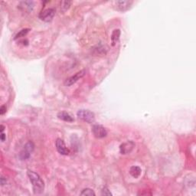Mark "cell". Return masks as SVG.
Returning a JSON list of instances; mask_svg holds the SVG:
<instances>
[{"instance_id": "5", "label": "cell", "mask_w": 196, "mask_h": 196, "mask_svg": "<svg viewBox=\"0 0 196 196\" xmlns=\"http://www.w3.org/2000/svg\"><path fill=\"white\" fill-rule=\"evenodd\" d=\"M85 74H86V71H85L84 70H82V71L76 73L74 75L71 76V77L67 79L66 81L64 82V84H65V86L67 87L71 86V85H73L74 84H75L77 80H80V78H82V77L85 75Z\"/></svg>"}, {"instance_id": "4", "label": "cell", "mask_w": 196, "mask_h": 196, "mask_svg": "<svg viewBox=\"0 0 196 196\" xmlns=\"http://www.w3.org/2000/svg\"><path fill=\"white\" fill-rule=\"evenodd\" d=\"M92 133L94 137L98 139L104 138L107 135V130L103 126L99 125V124H96V125L93 126Z\"/></svg>"}, {"instance_id": "18", "label": "cell", "mask_w": 196, "mask_h": 196, "mask_svg": "<svg viewBox=\"0 0 196 196\" xmlns=\"http://www.w3.org/2000/svg\"><path fill=\"white\" fill-rule=\"evenodd\" d=\"M5 112H6V107L4 105L2 106V107H1V108H0V114L3 115Z\"/></svg>"}, {"instance_id": "2", "label": "cell", "mask_w": 196, "mask_h": 196, "mask_svg": "<svg viewBox=\"0 0 196 196\" xmlns=\"http://www.w3.org/2000/svg\"><path fill=\"white\" fill-rule=\"evenodd\" d=\"M77 116L79 119H82L84 122L91 123L95 120V115L93 112L88 110H80L77 111Z\"/></svg>"}, {"instance_id": "21", "label": "cell", "mask_w": 196, "mask_h": 196, "mask_svg": "<svg viewBox=\"0 0 196 196\" xmlns=\"http://www.w3.org/2000/svg\"><path fill=\"white\" fill-rule=\"evenodd\" d=\"M1 130H2V132H4V129H5V127H4V126L3 125H1Z\"/></svg>"}, {"instance_id": "19", "label": "cell", "mask_w": 196, "mask_h": 196, "mask_svg": "<svg viewBox=\"0 0 196 196\" xmlns=\"http://www.w3.org/2000/svg\"><path fill=\"white\" fill-rule=\"evenodd\" d=\"M0 180H1V185H4L6 184V182H7L6 179H5V177H3V176H2V177H1V179H0Z\"/></svg>"}, {"instance_id": "10", "label": "cell", "mask_w": 196, "mask_h": 196, "mask_svg": "<svg viewBox=\"0 0 196 196\" xmlns=\"http://www.w3.org/2000/svg\"><path fill=\"white\" fill-rule=\"evenodd\" d=\"M19 8L22 11L29 12H31L33 9L34 2H32V1H23V2H21L19 3Z\"/></svg>"}, {"instance_id": "1", "label": "cell", "mask_w": 196, "mask_h": 196, "mask_svg": "<svg viewBox=\"0 0 196 196\" xmlns=\"http://www.w3.org/2000/svg\"><path fill=\"white\" fill-rule=\"evenodd\" d=\"M27 175L29 178L31 185H32L34 193L35 194H41L45 189V182L42 180V179L40 177V176L38 173L31 171V170H28Z\"/></svg>"}, {"instance_id": "8", "label": "cell", "mask_w": 196, "mask_h": 196, "mask_svg": "<svg viewBox=\"0 0 196 196\" xmlns=\"http://www.w3.org/2000/svg\"><path fill=\"white\" fill-rule=\"evenodd\" d=\"M55 146H56V149L57 150H58V152H59L60 154H61V155H67L69 154V149L67 148L64 140H61V139H57L56 142H55Z\"/></svg>"}, {"instance_id": "3", "label": "cell", "mask_w": 196, "mask_h": 196, "mask_svg": "<svg viewBox=\"0 0 196 196\" xmlns=\"http://www.w3.org/2000/svg\"><path fill=\"white\" fill-rule=\"evenodd\" d=\"M35 149V145L33 144L32 142H28L24 146V149H22V152L19 154V157H20L21 160H26L28 159L31 155V152L34 151Z\"/></svg>"}, {"instance_id": "20", "label": "cell", "mask_w": 196, "mask_h": 196, "mask_svg": "<svg viewBox=\"0 0 196 196\" xmlns=\"http://www.w3.org/2000/svg\"><path fill=\"white\" fill-rule=\"evenodd\" d=\"M5 134L2 132V135H1V140H2V142H4L5 141Z\"/></svg>"}, {"instance_id": "11", "label": "cell", "mask_w": 196, "mask_h": 196, "mask_svg": "<svg viewBox=\"0 0 196 196\" xmlns=\"http://www.w3.org/2000/svg\"><path fill=\"white\" fill-rule=\"evenodd\" d=\"M58 117L61 120L66 121V122H73L74 120V118L66 112H60L58 114Z\"/></svg>"}, {"instance_id": "9", "label": "cell", "mask_w": 196, "mask_h": 196, "mask_svg": "<svg viewBox=\"0 0 196 196\" xmlns=\"http://www.w3.org/2000/svg\"><path fill=\"white\" fill-rule=\"evenodd\" d=\"M135 147V143L133 141H127L126 143H122L119 146V151H120L121 154H128L131 152V151L134 149Z\"/></svg>"}, {"instance_id": "16", "label": "cell", "mask_w": 196, "mask_h": 196, "mask_svg": "<svg viewBox=\"0 0 196 196\" xmlns=\"http://www.w3.org/2000/svg\"><path fill=\"white\" fill-rule=\"evenodd\" d=\"M71 5V2H70V1H64V2H61V9H62V11L65 12L70 8Z\"/></svg>"}, {"instance_id": "14", "label": "cell", "mask_w": 196, "mask_h": 196, "mask_svg": "<svg viewBox=\"0 0 196 196\" xmlns=\"http://www.w3.org/2000/svg\"><path fill=\"white\" fill-rule=\"evenodd\" d=\"M80 195H89V196L94 195V196L96 195V194L92 189H91V188H85V189H84L83 191L80 192Z\"/></svg>"}, {"instance_id": "12", "label": "cell", "mask_w": 196, "mask_h": 196, "mask_svg": "<svg viewBox=\"0 0 196 196\" xmlns=\"http://www.w3.org/2000/svg\"><path fill=\"white\" fill-rule=\"evenodd\" d=\"M119 37H120V30L119 29H115L114 31H113V33L111 35V43L112 45L114 46L116 44L118 41L119 39Z\"/></svg>"}, {"instance_id": "7", "label": "cell", "mask_w": 196, "mask_h": 196, "mask_svg": "<svg viewBox=\"0 0 196 196\" xmlns=\"http://www.w3.org/2000/svg\"><path fill=\"white\" fill-rule=\"evenodd\" d=\"M55 15V10L54 9H48L41 12L39 15V18L41 20L44 22H50L52 20Z\"/></svg>"}, {"instance_id": "15", "label": "cell", "mask_w": 196, "mask_h": 196, "mask_svg": "<svg viewBox=\"0 0 196 196\" xmlns=\"http://www.w3.org/2000/svg\"><path fill=\"white\" fill-rule=\"evenodd\" d=\"M29 31V29L28 28H25V29H22V31H20L17 35L15 37V39H18V38H22V37H25V35L28 34V32Z\"/></svg>"}, {"instance_id": "17", "label": "cell", "mask_w": 196, "mask_h": 196, "mask_svg": "<svg viewBox=\"0 0 196 196\" xmlns=\"http://www.w3.org/2000/svg\"><path fill=\"white\" fill-rule=\"evenodd\" d=\"M101 194H102L103 195H112V193L110 192V191L107 187L103 188L102 191H101Z\"/></svg>"}, {"instance_id": "13", "label": "cell", "mask_w": 196, "mask_h": 196, "mask_svg": "<svg viewBox=\"0 0 196 196\" xmlns=\"http://www.w3.org/2000/svg\"><path fill=\"white\" fill-rule=\"evenodd\" d=\"M141 172H142L141 169H140L139 166H132L130 169V175H131L134 178H135V179H137V178L140 176Z\"/></svg>"}, {"instance_id": "6", "label": "cell", "mask_w": 196, "mask_h": 196, "mask_svg": "<svg viewBox=\"0 0 196 196\" xmlns=\"http://www.w3.org/2000/svg\"><path fill=\"white\" fill-rule=\"evenodd\" d=\"M134 2L132 1H116L114 2L115 9L118 11L125 12L130 9Z\"/></svg>"}]
</instances>
